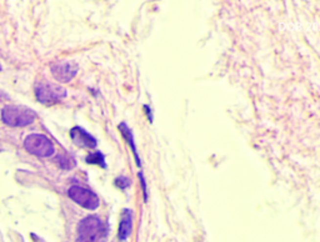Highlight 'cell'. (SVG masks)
I'll list each match as a JSON object with an SVG mask.
<instances>
[{
	"mask_svg": "<svg viewBox=\"0 0 320 242\" xmlns=\"http://www.w3.org/2000/svg\"><path fill=\"white\" fill-rule=\"evenodd\" d=\"M108 236V225L98 216L84 217L78 225V242H104Z\"/></svg>",
	"mask_w": 320,
	"mask_h": 242,
	"instance_id": "6da1fadb",
	"label": "cell"
},
{
	"mask_svg": "<svg viewBox=\"0 0 320 242\" xmlns=\"http://www.w3.org/2000/svg\"><path fill=\"white\" fill-rule=\"evenodd\" d=\"M37 118L35 111L22 105H6L1 110V120L11 127H24L33 124Z\"/></svg>",
	"mask_w": 320,
	"mask_h": 242,
	"instance_id": "7a4b0ae2",
	"label": "cell"
},
{
	"mask_svg": "<svg viewBox=\"0 0 320 242\" xmlns=\"http://www.w3.org/2000/svg\"><path fill=\"white\" fill-rule=\"evenodd\" d=\"M68 91L64 86L59 84H53L49 81H40L35 85V96L39 102L44 105H54L64 100Z\"/></svg>",
	"mask_w": 320,
	"mask_h": 242,
	"instance_id": "3957f363",
	"label": "cell"
},
{
	"mask_svg": "<svg viewBox=\"0 0 320 242\" xmlns=\"http://www.w3.org/2000/svg\"><path fill=\"white\" fill-rule=\"evenodd\" d=\"M24 147L29 154L38 158H50L55 152L51 140L42 134H31L24 140Z\"/></svg>",
	"mask_w": 320,
	"mask_h": 242,
	"instance_id": "277c9868",
	"label": "cell"
},
{
	"mask_svg": "<svg viewBox=\"0 0 320 242\" xmlns=\"http://www.w3.org/2000/svg\"><path fill=\"white\" fill-rule=\"evenodd\" d=\"M68 195H69V197L74 202L78 203L82 207L87 208V210H90V211L96 210L99 207V205H100V200H99L98 195L94 191H91V190L85 189L83 186H71L70 189L68 190Z\"/></svg>",
	"mask_w": 320,
	"mask_h": 242,
	"instance_id": "5b68a950",
	"label": "cell"
},
{
	"mask_svg": "<svg viewBox=\"0 0 320 242\" xmlns=\"http://www.w3.org/2000/svg\"><path fill=\"white\" fill-rule=\"evenodd\" d=\"M50 70L55 80L63 82V84H67V82H70L75 78L79 71V66L74 61L63 60V61L55 62L54 65H51Z\"/></svg>",
	"mask_w": 320,
	"mask_h": 242,
	"instance_id": "8992f818",
	"label": "cell"
},
{
	"mask_svg": "<svg viewBox=\"0 0 320 242\" xmlns=\"http://www.w3.org/2000/svg\"><path fill=\"white\" fill-rule=\"evenodd\" d=\"M70 140L73 141V144L75 146L80 147V149H95L98 145V140L94 138L90 133H88L87 130L83 129L80 126H74L69 133Z\"/></svg>",
	"mask_w": 320,
	"mask_h": 242,
	"instance_id": "52a82bcc",
	"label": "cell"
},
{
	"mask_svg": "<svg viewBox=\"0 0 320 242\" xmlns=\"http://www.w3.org/2000/svg\"><path fill=\"white\" fill-rule=\"evenodd\" d=\"M133 221H134V215H133L132 210L124 208L121 211L118 228V240L120 242H127V240L132 236Z\"/></svg>",
	"mask_w": 320,
	"mask_h": 242,
	"instance_id": "ba28073f",
	"label": "cell"
},
{
	"mask_svg": "<svg viewBox=\"0 0 320 242\" xmlns=\"http://www.w3.org/2000/svg\"><path fill=\"white\" fill-rule=\"evenodd\" d=\"M118 129H119V131H120L121 135H123V138L127 140V142H128V145L130 146V149H132L133 155H134V159H135V162H137V166L140 167L141 160H140V158H139V152H138V149H137V145H135L133 130L130 129V127L125 124V122H120L118 126Z\"/></svg>",
	"mask_w": 320,
	"mask_h": 242,
	"instance_id": "9c48e42d",
	"label": "cell"
},
{
	"mask_svg": "<svg viewBox=\"0 0 320 242\" xmlns=\"http://www.w3.org/2000/svg\"><path fill=\"white\" fill-rule=\"evenodd\" d=\"M85 161H87L89 165H98V166L103 167V169H107L105 156L101 151H96L94 152V154H89V155L85 158Z\"/></svg>",
	"mask_w": 320,
	"mask_h": 242,
	"instance_id": "30bf717a",
	"label": "cell"
},
{
	"mask_svg": "<svg viewBox=\"0 0 320 242\" xmlns=\"http://www.w3.org/2000/svg\"><path fill=\"white\" fill-rule=\"evenodd\" d=\"M55 161L58 162V165L64 170H71L74 166H75V161H74L71 158H69L68 155H65V154L56 156Z\"/></svg>",
	"mask_w": 320,
	"mask_h": 242,
	"instance_id": "8fae6325",
	"label": "cell"
},
{
	"mask_svg": "<svg viewBox=\"0 0 320 242\" xmlns=\"http://www.w3.org/2000/svg\"><path fill=\"white\" fill-rule=\"evenodd\" d=\"M115 185L120 187L121 190H127L128 187H130L132 182H130V179L127 178V176H119L118 179H115Z\"/></svg>",
	"mask_w": 320,
	"mask_h": 242,
	"instance_id": "7c38bea8",
	"label": "cell"
},
{
	"mask_svg": "<svg viewBox=\"0 0 320 242\" xmlns=\"http://www.w3.org/2000/svg\"><path fill=\"white\" fill-rule=\"evenodd\" d=\"M139 179H140V182H141V186H143V194H144V201L148 200V191H146V182H145V179H144V175L143 172H139Z\"/></svg>",
	"mask_w": 320,
	"mask_h": 242,
	"instance_id": "4fadbf2b",
	"label": "cell"
},
{
	"mask_svg": "<svg viewBox=\"0 0 320 242\" xmlns=\"http://www.w3.org/2000/svg\"><path fill=\"white\" fill-rule=\"evenodd\" d=\"M144 110H146V115H148V119H149L150 122H153V111H152V109H149V106H148V105H145V106H144Z\"/></svg>",
	"mask_w": 320,
	"mask_h": 242,
	"instance_id": "5bb4252c",
	"label": "cell"
},
{
	"mask_svg": "<svg viewBox=\"0 0 320 242\" xmlns=\"http://www.w3.org/2000/svg\"><path fill=\"white\" fill-rule=\"evenodd\" d=\"M0 70H1V65H0Z\"/></svg>",
	"mask_w": 320,
	"mask_h": 242,
	"instance_id": "9a60e30c",
	"label": "cell"
}]
</instances>
